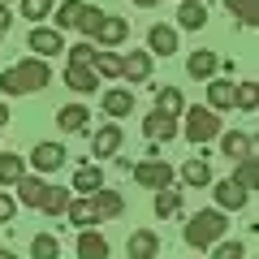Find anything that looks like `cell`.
<instances>
[{"label": "cell", "instance_id": "1", "mask_svg": "<svg viewBox=\"0 0 259 259\" xmlns=\"http://www.w3.org/2000/svg\"><path fill=\"white\" fill-rule=\"evenodd\" d=\"M52 82V69H48V56H30V61H18L0 74V91L5 95H35Z\"/></svg>", "mask_w": 259, "mask_h": 259}, {"label": "cell", "instance_id": "2", "mask_svg": "<svg viewBox=\"0 0 259 259\" xmlns=\"http://www.w3.org/2000/svg\"><path fill=\"white\" fill-rule=\"evenodd\" d=\"M225 207H207V212H194L190 221H186V246L194 250H212L216 242L225 238Z\"/></svg>", "mask_w": 259, "mask_h": 259}, {"label": "cell", "instance_id": "3", "mask_svg": "<svg viewBox=\"0 0 259 259\" xmlns=\"http://www.w3.org/2000/svg\"><path fill=\"white\" fill-rule=\"evenodd\" d=\"M221 117H216V108L207 104V108H186V139L199 147V143H212L221 139Z\"/></svg>", "mask_w": 259, "mask_h": 259}, {"label": "cell", "instance_id": "4", "mask_svg": "<svg viewBox=\"0 0 259 259\" xmlns=\"http://www.w3.org/2000/svg\"><path fill=\"white\" fill-rule=\"evenodd\" d=\"M173 168L164 164L160 156H151V160H143V164H134V182L139 186H151V190H160V186H173Z\"/></svg>", "mask_w": 259, "mask_h": 259}, {"label": "cell", "instance_id": "5", "mask_svg": "<svg viewBox=\"0 0 259 259\" xmlns=\"http://www.w3.org/2000/svg\"><path fill=\"white\" fill-rule=\"evenodd\" d=\"M216 207H225V212H242V207H246V186H242L238 177L216 182Z\"/></svg>", "mask_w": 259, "mask_h": 259}, {"label": "cell", "instance_id": "6", "mask_svg": "<svg viewBox=\"0 0 259 259\" xmlns=\"http://www.w3.org/2000/svg\"><path fill=\"white\" fill-rule=\"evenodd\" d=\"M69 225H78V229H91V225H100V207H95V194H82V199H69Z\"/></svg>", "mask_w": 259, "mask_h": 259}, {"label": "cell", "instance_id": "7", "mask_svg": "<svg viewBox=\"0 0 259 259\" xmlns=\"http://www.w3.org/2000/svg\"><path fill=\"white\" fill-rule=\"evenodd\" d=\"M65 87H69V91H78V95H91L95 87H100V74H95L91 65H65Z\"/></svg>", "mask_w": 259, "mask_h": 259}, {"label": "cell", "instance_id": "8", "mask_svg": "<svg viewBox=\"0 0 259 259\" xmlns=\"http://www.w3.org/2000/svg\"><path fill=\"white\" fill-rule=\"evenodd\" d=\"M26 48H30L35 56H56V52H65L61 30H52V26H35V30H30V39H26Z\"/></svg>", "mask_w": 259, "mask_h": 259}, {"label": "cell", "instance_id": "9", "mask_svg": "<svg viewBox=\"0 0 259 259\" xmlns=\"http://www.w3.org/2000/svg\"><path fill=\"white\" fill-rule=\"evenodd\" d=\"M216 69H221V56H216L212 48H199V52L186 56V74L190 78H203L207 82V78H216Z\"/></svg>", "mask_w": 259, "mask_h": 259}, {"label": "cell", "instance_id": "10", "mask_svg": "<svg viewBox=\"0 0 259 259\" xmlns=\"http://www.w3.org/2000/svg\"><path fill=\"white\" fill-rule=\"evenodd\" d=\"M65 156H69V151H65L61 143H39V147L30 151V164H35L39 173H56V168L65 164Z\"/></svg>", "mask_w": 259, "mask_h": 259}, {"label": "cell", "instance_id": "11", "mask_svg": "<svg viewBox=\"0 0 259 259\" xmlns=\"http://www.w3.org/2000/svg\"><path fill=\"white\" fill-rule=\"evenodd\" d=\"M121 78H125V82H147V78H151V48H147V52L121 56Z\"/></svg>", "mask_w": 259, "mask_h": 259}, {"label": "cell", "instance_id": "12", "mask_svg": "<svg viewBox=\"0 0 259 259\" xmlns=\"http://www.w3.org/2000/svg\"><path fill=\"white\" fill-rule=\"evenodd\" d=\"M100 108L108 112V117H130L134 112V91H125V87H108L100 100Z\"/></svg>", "mask_w": 259, "mask_h": 259}, {"label": "cell", "instance_id": "13", "mask_svg": "<svg viewBox=\"0 0 259 259\" xmlns=\"http://www.w3.org/2000/svg\"><path fill=\"white\" fill-rule=\"evenodd\" d=\"M147 48H151V56H173L177 52V30L164 26V22H156L147 30Z\"/></svg>", "mask_w": 259, "mask_h": 259}, {"label": "cell", "instance_id": "14", "mask_svg": "<svg viewBox=\"0 0 259 259\" xmlns=\"http://www.w3.org/2000/svg\"><path fill=\"white\" fill-rule=\"evenodd\" d=\"M125 35H130V22H125V18H108V13H104V18H100V30H95V44L117 48Z\"/></svg>", "mask_w": 259, "mask_h": 259}, {"label": "cell", "instance_id": "15", "mask_svg": "<svg viewBox=\"0 0 259 259\" xmlns=\"http://www.w3.org/2000/svg\"><path fill=\"white\" fill-rule=\"evenodd\" d=\"M143 134H147V139H177V117H168V112H151V117L147 121H143Z\"/></svg>", "mask_w": 259, "mask_h": 259}, {"label": "cell", "instance_id": "16", "mask_svg": "<svg viewBox=\"0 0 259 259\" xmlns=\"http://www.w3.org/2000/svg\"><path fill=\"white\" fill-rule=\"evenodd\" d=\"M87 121H91V112H87L82 104H65V108L56 112V125H61L65 134H82V130H87Z\"/></svg>", "mask_w": 259, "mask_h": 259}, {"label": "cell", "instance_id": "17", "mask_svg": "<svg viewBox=\"0 0 259 259\" xmlns=\"http://www.w3.org/2000/svg\"><path fill=\"white\" fill-rule=\"evenodd\" d=\"M233 91H238V87H233L229 78H207V104H212L216 112L233 108Z\"/></svg>", "mask_w": 259, "mask_h": 259}, {"label": "cell", "instance_id": "18", "mask_svg": "<svg viewBox=\"0 0 259 259\" xmlns=\"http://www.w3.org/2000/svg\"><path fill=\"white\" fill-rule=\"evenodd\" d=\"M130 259H151V255H160V238L151 229H139V233H130Z\"/></svg>", "mask_w": 259, "mask_h": 259}, {"label": "cell", "instance_id": "19", "mask_svg": "<svg viewBox=\"0 0 259 259\" xmlns=\"http://www.w3.org/2000/svg\"><path fill=\"white\" fill-rule=\"evenodd\" d=\"M44 194H48V182H39V177H18V203L26 207H44Z\"/></svg>", "mask_w": 259, "mask_h": 259}, {"label": "cell", "instance_id": "20", "mask_svg": "<svg viewBox=\"0 0 259 259\" xmlns=\"http://www.w3.org/2000/svg\"><path fill=\"white\" fill-rule=\"evenodd\" d=\"M177 26L182 30H203L207 26V9L199 0H182V9H177Z\"/></svg>", "mask_w": 259, "mask_h": 259}, {"label": "cell", "instance_id": "21", "mask_svg": "<svg viewBox=\"0 0 259 259\" xmlns=\"http://www.w3.org/2000/svg\"><path fill=\"white\" fill-rule=\"evenodd\" d=\"M117 147H121V125H104V130H95L91 156H117Z\"/></svg>", "mask_w": 259, "mask_h": 259}, {"label": "cell", "instance_id": "22", "mask_svg": "<svg viewBox=\"0 0 259 259\" xmlns=\"http://www.w3.org/2000/svg\"><path fill=\"white\" fill-rule=\"evenodd\" d=\"M221 151H225L229 160L250 156V134H242V130H221Z\"/></svg>", "mask_w": 259, "mask_h": 259}, {"label": "cell", "instance_id": "23", "mask_svg": "<svg viewBox=\"0 0 259 259\" xmlns=\"http://www.w3.org/2000/svg\"><path fill=\"white\" fill-rule=\"evenodd\" d=\"M78 255H82V259H108V238L82 229V233H78Z\"/></svg>", "mask_w": 259, "mask_h": 259}, {"label": "cell", "instance_id": "24", "mask_svg": "<svg viewBox=\"0 0 259 259\" xmlns=\"http://www.w3.org/2000/svg\"><path fill=\"white\" fill-rule=\"evenodd\" d=\"M22 173H26V156H18V151H0V186H18Z\"/></svg>", "mask_w": 259, "mask_h": 259}, {"label": "cell", "instance_id": "25", "mask_svg": "<svg viewBox=\"0 0 259 259\" xmlns=\"http://www.w3.org/2000/svg\"><path fill=\"white\" fill-rule=\"evenodd\" d=\"M182 182L186 186H194V190H203V186H212V168H207V160H186L182 164Z\"/></svg>", "mask_w": 259, "mask_h": 259}, {"label": "cell", "instance_id": "26", "mask_svg": "<svg viewBox=\"0 0 259 259\" xmlns=\"http://www.w3.org/2000/svg\"><path fill=\"white\" fill-rule=\"evenodd\" d=\"M151 207H156L160 221H164V216H177V212H182V190H173V186H160V190H156V203H151Z\"/></svg>", "mask_w": 259, "mask_h": 259}, {"label": "cell", "instance_id": "27", "mask_svg": "<svg viewBox=\"0 0 259 259\" xmlns=\"http://www.w3.org/2000/svg\"><path fill=\"white\" fill-rule=\"evenodd\" d=\"M100 186H104V168H100V164H82V168L74 173V190H82V194H95Z\"/></svg>", "mask_w": 259, "mask_h": 259}, {"label": "cell", "instance_id": "28", "mask_svg": "<svg viewBox=\"0 0 259 259\" xmlns=\"http://www.w3.org/2000/svg\"><path fill=\"white\" fill-rule=\"evenodd\" d=\"M82 0H65L61 9H56V30H78V22H82Z\"/></svg>", "mask_w": 259, "mask_h": 259}, {"label": "cell", "instance_id": "29", "mask_svg": "<svg viewBox=\"0 0 259 259\" xmlns=\"http://www.w3.org/2000/svg\"><path fill=\"white\" fill-rule=\"evenodd\" d=\"M69 199H74L69 190H61V186H48L44 207H39V212H48V216H65V212H69Z\"/></svg>", "mask_w": 259, "mask_h": 259}, {"label": "cell", "instance_id": "30", "mask_svg": "<svg viewBox=\"0 0 259 259\" xmlns=\"http://www.w3.org/2000/svg\"><path fill=\"white\" fill-rule=\"evenodd\" d=\"M225 9H229L242 26H259V0H225Z\"/></svg>", "mask_w": 259, "mask_h": 259}, {"label": "cell", "instance_id": "31", "mask_svg": "<svg viewBox=\"0 0 259 259\" xmlns=\"http://www.w3.org/2000/svg\"><path fill=\"white\" fill-rule=\"evenodd\" d=\"M95 207H100V216L108 221V216H121V212H125V199H121L117 190H104V186H100V190H95Z\"/></svg>", "mask_w": 259, "mask_h": 259}, {"label": "cell", "instance_id": "32", "mask_svg": "<svg viewBox=\"0 0 259 259\" xmlns=\"http://www.w3.org/2000/svg\"><path fill=\"white\" fill-rule=\"evenodd\" d=\"M156 108L168 112V117H182V112H186L182 91H177V87H160V91H156Z\"/></svg>", "mask_w": 259, "mask_h": 259}, {"label": "cell", "instance_id": "33", "mask_svg": "<svg viewBox=\"0 0 259 259\" xmlns=\"http://www.w3.org/2000/svg\"><path fill=\"white\" fill-rule=\"evenodd\" d=\"M233 177H238L246 190H259V156H242L238 168H233Z\"/></svg>", "mask_w": 259, "mask_h": 259}, {"label": "cell", "instance_id": "34", "mask_svg": "<svg viewBox=\"0 0 259 259\" xmlns=\"http://www.w3.org/2000/svg\"><path fill=\"white\" fill-rule=\"evenodd\" d=\"M233 108L255 112L259 108V82H238V91H233Z\"/></svg>", "mask_w": 259, "mask_h": 259}, {"label": "cell", "instance_id": "35", "mask_svg": "<svg viewBox=\"0 0 259 259\" xmlns=\"http://www.w3.org/2000/svg\"><path fill=\"white\" fill-rule=\"evenodd\" d=\"M30 255H35V259H56V255H61V242H56L52 233H39V238L30 242Z\"/></svg>", "mask_w": 259, "mask_h": 259}, {"label": "cell", "instance_id": "36", "mask_svg": "<svg viewBox=\"0 0 259 259\" xmlns=\"http://www.w3.org/2000/svg\"><path fill=\"white\" fill-rule=\"evenodd\" d=\"M95 74L100 78H121V56L117 52H95Z\"/></svg>", "mask_w": 259, "mask_h": 259}, {"label": "cell", "instance_id": "37", "mask_svg": "<svg viewBox=\"0 0 259 259\" xmlns=\"http://www.w3.org/2000/svg\"><path fill=\"white\" fill-rule=\"evenodd\" d=\"M100 18H104V13L95 9V5H87V9H82V22H78V30H82L87 39H95V30H100Z\"/></svg>", "mask_w": 259, "mask_h": 259}, {"label": "cell", "instance_id": "38", "mask_svg": "<svg viewBox=\"0 0 259 259\" xmlns=\"http://www.w3.org/2000/svg\"><path fill=\"white\" fill-rule=\"evenodd\" d=\"M48 13H52V0H22V18L39 22V18H48Z\"/></svg>", "mask_w": 259, "mask_h": 259}, {"label": "cell", "instance_id": "39", "mask_svg": "<svg viewBox=\"0 0 259 259\" xmlns=\"http://www.w3.org/2000/svg\"><path fill=\"white\" fill-rule=\"evenodd\" d=\"M212 255L216 259H242V255H246V246H242V242H216Z\"/></svg>", "mask_w": 259, "mask_h": 259}, {"label": "cell", "instance_id": "40", "mask_svg": "<svg viewBox=\"0 0 259 259\" xmlns=\"http://www.w3.org/2000/svg\"><path fill=\"white\" fill-rule=\"evenodd\" d=\"M69 61H74V65H95V48L82 39V44H74V48H69Z\"/></svg>", "mask_w": 259, "mask_h": 259}, {"label": "cell", "instance_id": "41", "mask_svg": "<svg viewBox=\"0 0 259 259\" xmlns=\"http://www.w3.org/2000/svg\"><path fill=\"white\" fill-rule=\"evenodd\" d=\"M13 212H18V199H9V194L0 190V225H9V221H13Z\"/></svg>", "mask_w": 259, "mask_h": 259}, {"label": "cell", "instance_id": "42", "mask_svg": "<svg viewBox=\"0 0 259 259\" xmlns=\"http://www.w3.org/2000/svg\"><path fill=\"white\" fill-rule=\"evenodd\" d=\"M9 26H13V13L5 9V0H0V30H9Z\"/></svg>", "mask_w": 259, "mask_h": 259}, {"label": "cell", "instance_id": "43", "mask_svg": "<svg viewBox=\"0 0 259 259\" xmlns=\"http://www.w3.org/2000/svg\"><path fill=\"white\" fill-rule=\"evenodd\" d=\"M9 125V104H0V130Z\"/></svg>", "mask_w": 259, "mask_h": 259}, {"label": "cell", "instance_id": "44", "mask_svg": "<svg viewBox=\"0 0 259 259\" xmlns=\"http://www.w3.org/2000/svg\"><path fill=\"white\" fill-rule=\"evenodd\" d=\"M134 5H139V9H151V5H160V0H134Z\"/></svg>", "mask_w": 259, "mask_h": 259}, {"label": "cell", "instance_id": "45", "mask_svg": "<svg viewBox=\"0 0 259 259\" xmlns=\"http://www.w3.org/2000/svg\"><path fill=\"white\" fill-rule=\"evenodd\" d=\"M0 39H5V30H0Z\"/></svg>", "mask_w": 259, "mask_h": 259}, {"label": "cell", "instance_id": "46", "mask_svg": "<svg viewBox=\"0 0 259 259\" xmlns=\"http://www.w3.org/2000/svg\"><path fill=\"white\" fill-rule=\"evenodd\" d=\"M255 112H259V108H255Z\"/></svg>", "mask_w": 259, "mask_h": 259}]
</instances>
